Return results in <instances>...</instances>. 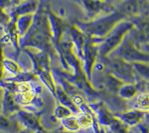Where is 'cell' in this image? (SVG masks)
I'll list each match as a JSON object with an SVG mask.
<instances>
[{
  "instance_id": "6da1fadb",
  "label": "cell",
  "mask_w": 149,
  "mask_h": 133,
  "mask_svg": "<svg viewBox=\"0 0 149 133\" xmlns=\"http://www.w3.org/2000/svg\"><path fill=\"white\" fill-rule=\"evenodd\" d=\"M133 28V24L129 21L121 20L113 27V29L107 34L106 39L102 44L100 53L102 56H108L114 52L117 47L122 44L126 33H128Z\"/></svg>"
},
{
  "instance_id": "7a4b0ae2",
  "label": "cell",
  "mask_w": 149,
  "mask_h": 133,
  "mask_svg": "<svg viewBox=\"0 0 149 133\" xmlns=\"http://www.w3.org/2000/svg\"><path fill=\"white\" fill-rule=\"evenodd\" d=\"M121 17V14H119V13H114L110 16L105 17V18H102L100 20L86 25L85 29L90 35L94 37L107 36V34L113 29L114 26L122 20Z\"/></svg>"
},
{
  "instance_id": "3957f363",
  "label": "cell",
  "mask_w": 149,
  "mask_h": 133,
  "mask_svg": "<svg viewBox=\"0 0 149 133\" xmlns=\"http://www.w3.org/2000/svg\"><path fill=\"white\" fill-rule=\"evenodd\" d=\"M115 52L118 57L126 62H148V54L137 49L130 40L122 43Z\"/></svg>"
},
{
  "instance_id": "277c9868",
  "label": "cell",
  "mask_w": 149,
  "mask_h": 133,
  "mask_svg": "<svg viewBox=\"0 0 149 133\" xmlns=\"http://www.w3.org/2000/svg\"><path fill=\"white\" fill-rule=\"evenodd\" d=\"M111 67L113 70V75L118 79L125 80L127 82H132L135 79L131 65H129L126 61L122 60L121 58L116 57L112 59Z\"/></svg>"
},
{
  "instance_id": "5b68a950",
  "label": "cell",
  "mask_w": 149,
  "mask_h": 133,
  "mask_svg": "<svg viewBox=\"0 0 149 133\" xmlns=\"http://www.w3.org/2000/svg\"><path fill=\"white\" fill-rule=\"evenodd\" d=\"M17 117L20 124H22L25 127V129H28L30 131H41L42 127L40 125V122L37 119V117L34 116L33 114L27 112V111L19 110L17 112Z\"/></svg>"
},
{
  "instance_id": "8992f818",
  "label": "cell",
  "mask_w": 149,
  "mask_h": 133,
  "mask_svg": "<svg viewBox=\"0 0 149 133\" xmlns=\"http://www.w3.org/2000/svg\"><path fill=\"white\" fill-rule=\"evenodd\" d=\"M144 116H145L144 111L139 109H131L118 115V120L121 121L124 125L134 126L141 123L144 119Z\"/></svg>"
},
{
  "instance_id": "52a82bcc",
  "label": "cell",
  "mask_w": 149,
  "mask_h": 133,
  "mask_svg": "<svg viewBox=\"0 0 149 133\" xmlns=\"http://www.w3.org/2000/svg\"><path fill=\"white\" fill-rule=\"evenodd\" d=\"M1 106H2V111H3L5 116L13 114V113H15V112H18V111L20 110L19 106L16 104V101H15L13 95L8 90L4 91Z\"/></svg>"
},
{
  "instance_id": "ba28073f",
  "label": "cell",
  "mask_w": 149,
  "mask_h": 133,
  "mask_svg": "<svg viewBox=\"0 0 149 133\" xmlns=\"http://www.w3.org/2000/svg\"><path fill=\"white\" fill-rule=\"evenodd\" d=\"M33 19L34 18H33L32 13L31 14H25V15H20V16H19V18L17 19V21H16V28L21 36L27 34L30 27L32 26Z\"/></svg>"
},
{
  "instance_id": "9c48e42d",
  "label": "cell",
  "mask_w": 149,
  "mask_h": 133,
  "mask_svg": "<svg viewBox=\"0 0 149 133\" xmlns=\"http://www.w3.org/2000/svg\"><path fill=\"white\" fill-rule=\"evenodd\" d=\"M56 96H58V100H60V102H61L62 105L65 106L67 108H69L73 113H78L79 108H78V106L74 104V99L70 96V95L68 94L63 89L56 88Z\"/></svg>"
},
{
  "instance_id": "30bf717a",
  "label": "cell",
  "mask_w": 149,
  "mask_h": 133,
  "mask_svg": "<svg viewBox=\"0 0 149 133\" xmlns=\"http://www.w3.org/2000/svg\"><path fill=\"white\" fill-rule=\"evenodd\" d=\"M85 58H86V66H87V73L88 76L91 75L92 68L94 66V61H95L96 55H97V50L94 48L93 45H86L85 47Z\"/></svg>"
},
{
  "instance_id": "8fae6325",
  "label": "cell",
  "mask_w": 149,
  "mask_h": 133,
  "mask_svg": "<svg viewBox=\"0 0 149 133\" xmlns=\"http://www.w3.org/2000/svg\"><path fill=\"white\" fill-rule=\"evenodd\" d=\"M118 94L120 97L125 98V99H132V98L136 97L137 88L132 84L122 85L118 90Z\"/></svg>"
},
{
  "instance_id": "7c38bea8",
  "label": "cell",
  "mask_w": 149,
  "mask_h": 133,
  "mask_svg": "<svg viewBox=\"0 0 149 133\" xmlns=\"http://www.w3.org/2000/svg\"><path fill=\"white\" fill-rule=\"evenodd\" d=\"M2 70L3 72L8 73L11 76L18 75L19 73V67L14 61L10 59H3L2 61Z\"/></svg>"
},
{
  "instance_id": "4fadbf2b",
  "label": "cell",
  "mask_w": 149,
  "mask_h": 133,
  "mask_svg": "<svg viewBox=\"0 0 149 133\" xmlns=\"http://www.w3.org/2000/svg\"><path fill=\"white\" fill-rule=\"evenodd\" d=\"M16 124L8 118L5 115H0V130L5 131L6 133H14L16 129Z\"/></svg>"
},
{
  "instance_id": "5bb4252c",
  "label": "cell",
  "mask_w": 149,
  "mask_h": 133,
  "mask_svg": "<svg viewBox=\"0 0 149 133\" xmlns=\"http://www.w3.org/2000/svg\"><path fill=\"white\" fill-rule=\"evenodd\" d=\"M62 124H63V127L65 128V130L68 131H79L80 130V125L78 123V120H77V117L76 116H71V117H68V118H65L62 120Z\"/></svg>"
},
{
  "instance_id": "9a60e30c",
  "label": "cell",
  "mask_w": 149,
  "mask_h": 133,
  "mask_svg": "<svg viewBox=\"0 0 149 133\" xmlns=\"http://www.w3.org/2000/svg\"><path fill=\"white\" fill-rule=\"evenodd\" d=\"M71 36H72V39H73V43L77 45V48L80 51V54L82 55L83 54V48L85 46V39H84V36L83 34H81L78 30L76 29H73L71 32Z\"/></svg>"
},
{
  "instance_id": "2e32d148",
  "label": "cell",
  "mask_w": 149,
  "mask_h": 133,
  "mask_svg": "<svg viewBox=\"0 0 149 133\" xmlns=\"http://www.w3.org/2000/svg\"><path fill=\"white\" fill-rule=\"evenodd\" d=\"M132 68L134 69L136 72H138L143 78L148 80V74H149V68L148 64L144 62H133L132 63Z\"/></svg>"
},
{
  "instance_id": "e0dca14e",
  "label": "cell",
  "mask_w": 149,
  "mask_h": 133,
  "mask_svg": "<svg viewBox=\"0 0 149 133\" xmlns=\"http://www.w3.org/2000/svg\"><path fill=\"white\" fill-rule=\"evenodd\" d=\"M54 116H56V118L63 120V119H65V118L73 116V112H72L69 108L65 107V106L60 104V105H58L56 107V109H54Z\"/></svg>"
},
{
  "instance_id": "ac0fdd59",
  "label": "cell",
  "mask_w": 149,
  "mask_h": 133,
  "mask_svg": "<svg viewBox=\"0 0 149 133\" xmlns=\"http://www.w3.org/2000/svg\"><path fill=\"white\" fill-rule=\"evenodd\" d=\"M136 109L142 111L148 110V93H141L136 97Z\"/></svg>"
},
{
  "instance_id": "d6986e66",
  "label": "cell",
  "mask_w": 149,
  "mask_h": 133,
  "mask_svg": "<svg viewBox=\"0 0 149 133\" xmlns=\"http://www.w3.org/2000/svg\"><path fill=\"white\" fill-rule=\"evenodd\" d=\"M76 117L79 125H80V128H90L92 126V124H93L91 117L87 113H80Z\"/></svg>"
},
{
  "instance_id": "ffe728a7",
  "label": "cell",
  "mask_w": 149,
  "mask_h": 133,
  "mask_svg": "<svg viewBox=\"0 0 149 133\" xmlns=\"http://www.w3.org/2000/svg\"><path fill=\"white\" fill-rule=\"evenodd\" d=\"M36 4L34 2H27V3L23 4L22 6L18 8L17 13L20 15H25V14H31L32 11L36 10Z\"/></svg>"
},
{
  "instance_id": "44dd1931",
  "label": "cell",
  "mask_w": 149,
  "mask_h": 133,
  "mask_svg": "<svg viewBox=\"0 0 149 133\" xmlns=\"http://www.w3.org/2000/svg\"><path fill=\"white\" fill-rule=\"evenodd\" d=\"M85 6L89 12H96L100 8L101 3L99 1H85Z\"/></svg>"
},
{
  "instance_id": "7402d4cb",
  "label": "cell",
  "mask_w": 149,
  "mask_h": 133,
  "mask_svg": "<svg viewBox=\"0 0 149 133\" xmlns=\"http://www.w3.org/2000/svg\"><path fill=\"white\" fill-rule=\"evenodd\" d=\"M6 20H7V16H6V14L4 13L3 10L0 9V21H3V22H5Z\"/></svg>"
},
{
  "instance_id": "603a6c76",
  "label": "cell",
  "mask_w": 149,
  "mask_h": 133,
  "mask_svg": "<svg viewBox=\"0 0 149 133\" xmlns=\"http://www.w3.org/2000/svg\"><path fill=\"white\" fill-rule=\"evenodd\" d=\"M2 61H3V57H2V51L0 48V77L3 74V70H2Z\"/></svg>"
},
{
  "instance_id": "cb8c5ba5",
  "label": "cell",
  "mask_w": 149,
  "mask_h": 133,
  "mask_svg": "<svg viewBox=\"0 0 149 133\" xmlns=\"http://www.w3.org/2000/svg\"><path fill=\"white\" fill-rule=\"evenodd\" d=\"M18 133H33L32 131H30V130H28V129H22V130H19Z\"/></svg>"
},
{
  "instance_id": "d4e9b609",
  "label": "cell",
  "mask_w": 149,
  "mask_h": 133,
  "mask_svg": "<svg viewBox=\"0 0 149 133\" xmlns=\"http://www.w3.org/2000/svg\"><path fill=\"white\" fill-rule=\"evenodd\" d=\"M52 133H58V132H52Z\"/></svg>"
},
{
  "instance_id": "484cf974",
  "label": "cell",
  "mask_w": 149,
  "mask_h": 133,
  "mask_svg": "<svg viewBox=\"0 0 149 133\" xmlns=\"http://www.w3.org/2000/svg\"><path fill=\"white\" fill-rule=\"evenodd\" d=\"M0 133H1V132H0Z\"/></svg>"
}]
</instances>
